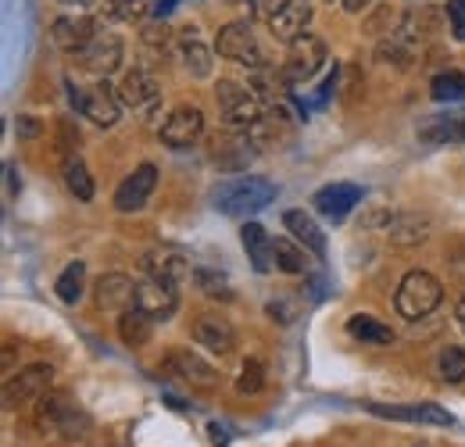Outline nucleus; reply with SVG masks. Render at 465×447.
<instances>
[{
    "label": "nucleus",
    "mask_w": 465,
    "mask_h": 447,
    "mask_svg": "<svg viewBox=\"0 0 465 447\" xmlns=\"http://www.w3.org/2000/svg\"><path fill=\"white\" fill-rule=\"evenodd\" d=\"M269 201H276V183H269L262 175L226 179L212 190V208L230 215V219H247V215L269 208Z\"/></svg>",
    "instance_id": "1"
},
{
    "label": "nucleus",
    "mask_w": 465,
    "mask_h": 447,
    "mask_svg": "<svg viewBox=\"0 0 465 447\" xmlns=\"http://www.w3.org/2000/svg\"><path fill=\"white\" fill-rule=\"evenodd\" d=\"M440 297H444V286H440V280L433 273L411 269L401 280V286H398V293H394V308H398L401 319L419 323V319H426L440 304Z\"/></svg>",
    "instance_id": "2"
},
{
    "label": "nucleus",
    "mask_w": 465,
    "mask_h": 447,
    "mask_svg": "<svg viewBox=\"0 0 465 447\" xmlns=\"http://www.w3.org/2000/svg\"><path fill=\"white\" fill-rule=\"evenodd\" d=\"M215 101H219V112L226 118V125H232V129H251V125H258L265 118L258 94L240 86V83H232V79H223L215 86Z\"/></svg>",
    "instance_id": "3"
},
{
    "label": "nucleus",
    "mask_w": 465,
    "mask_h": 447,
    "mask_svg": "<svg viewBox=\"0 0 465 447\" xmlns=\"http://www.w3.org/2000/svg\"><path fill=\"white\" fill-rule=\"evenodd\" d=\"M136 308H143L154 323L173 319L175 308H179L175 280H165V276H147V280H140L136 283Z\"/></svg>",
    "instance_id": "4"
},
{
    "label": "nucleus",
    "mask_w": 465,
    "mask_h": 447,
    "mask_svg": "<svg viewBox=\"0 0 465 447\" xmlns=\"http://www.w3.org/2000/svg\"><path fill=\"white\" fill-rule=\"evenodd\" d=\"M51 383H54V369L44 365V362H36V365L22 369L18 376H11L4 383V404L7 408H18V404H29V401H40L44 393L51 391Z\"/></svg>",
    "instance_id": "5"
},
{
    "label": "nucleus",
    "mask_w": 465,
    "mask_h": 447,
    "mask_svg": "<svg viewBox=\"0 0 465 447\" xmlns=\"http://www.w3.org/2000/svg\"><path fill=\"white\" fill-rule=\"evenodd\" d=\"M322 65H326V44L319 36L304 33L291 44V57L283 65V75H287L291 86H297V83H308Z\"/></svg>",
    "instance_id": "6"
},
{
    "label": "nucleus",
    "mask_w": 465,
    "mask_h": 447,
    "mask_svg": "<svg viewBox=\"0 0 465 447\" xmlns=\"http://www.w3.org/2000/svg\"><path fill=\"white\" fill-rule=\"evenodd\" d=\"M219 55L230 57V61H240V65H247V68H265V55H262V47H258V40H254V33H251V25L247 22H230L223 33H219Z\"/></svg>",
    "instance_id": "7"
},
{
    "label": "nucleus",
    "mask_w": 465,
    "mask_h": 447,
    "mask_svg": "<svg viewBox=\"0 0 465 447\" xmlns=\"http://www.w3.org/2000/svg\"><path fill=\"white\" fill-rule=\"evenodd\" d=\"M75 61H79V68H86L94 75H112L122 65V40L115 33H97L86 47L75 51Z\"/></svg>",
    "instance_id": "8"
},
{
    "label": "nucleus",
    "mask_w": 465,
    "mask_h": 447,
    "mask_svg": "<svg viewBox=\"0 0 465 447\" xmlns=\"http://www.w3.org/2000/svg\"><path fill=\"white\" fill-rule=\"evenodd\" d=\"M154 186H158V168L151 165V162H143L133 175H125V179L118 183L115 208L118 212H140V208L151 201Z\"/></svg>",
    "instance_id": "9"
},
{
    "label": "nucleus",
    "mask_w": 465,
    "mask_h": 447,
    "mask_svg": "<svg viewBox=\"0 0 465 447\" xmlns=\"http://www.w3.org/2000/svg\"><path fill=\"white\" fill-rule=\"evenodd\" d=\"M308 22H312V4L308 0H280L269 15V29L276 40H287L293 44L297 36L308 33Z\"/></svg>",
    "instance_id": "10"
},
{
    "label": "nucleus",
    "mask_w": 465,
    "mask_h": 447,
    "mask_svg": "<svg viewBox=\"0 0 465 447\" xmlns=\"http://www.w3.org/2000/svg\"><path fill=\"white\" fill-rule=\"evenodd\" d=\"M358 201H361V186H354V183H330V186L315 190V197H312L315 212L330 223H344Z\"/></svg>",
    "instance_id": "11"
},
{
    "label": "nucleus",
    "mask_w": 465,
    "mask_h": 447,
    "mask_svg": "<svg viewBox=\"0 0 465 447\" xmlns=\"http://www.w3.org/2000/svg\"><path fill=\"white\" fill-rule=\"evenodd\" d=\"M365 412L369 415H380V419H394V422H430V426H455V415L451 412H444V408H437V404H376V401H369L365 404Z\"/></svg>",
    "instance_id": "12"
},
{
    "label": "nucleus",
    "mask_w": 465,
    "mask_h": 447,
    "mask_svg": "<svg viewBox=\"0 0 465 447\" xmlns=\"http://www.w3.org/2000/svg\"><path fill=\"white\" fill-rule=\"evenodd\" d=\"M201 133H204V114L197 112L193 104H179L162 125V140L169 147H190V144L201 140Z\"/></svg>",
    "instance_id": "13"
},
{
    "label": "nucleus",
    "mask_w": 465,
    "mask_h": 447,
    "mask_svg": "<svg viewBox=\"0 0 465 447\" xmlns=\"http://www.w3.org/2000/svg\"><path fill=\"white\" fill-rule=\"evenodd\" d=\"M94 297H97V308H104V312H125L136 304V283L125 273H108L97 280Z\"/></svg>",
    "instance_id": "14"
},
{
    "label": "nucleus",
    "mask_w": 465,
    "mask_h": 447,
    "mask_svg": "<svg viewBox=\"0 0 465 447\" xmlns=\"http://www.w3.org/2000/svg\"><path fill=\"white\" fill-rule=\"evenodd\" d=\"M118 104H122V97H118V90L108 79L94 83V86L83 94V114H90V118H94L97 125H104V129H112L118 122Z\"/></svg>",
    "instance_id": "15"
},
{
    "label": "nucleus",
    "mask_w": 465,
    "mask_h": 447,
    "mask_svg": "<svg viewBox=\"0 0 465 447\" xmlns=\"http://www.w3.org/2000/svg\"><path fill=\"white\" fill-rule=\"evenodd\" d=\"M193 340L212 354H230L236 343V330L230 326L226 315H201L193 323Z\"/></svg>",
    "instance_id": "16"
},
{
    "label": "nucleus",
    "mask_w": 465,
    "mask_h": 447,
    "mask_svg": "<svg viewBox=\"0 0 465 447\" xmlns=\"http://www.w3.org/2000/svg\"><path fill=\"white\" fill-rule=\"evenodd\" d=\"M169 369H173L179 380H186L190 387H201V391H212L219 383V372L204 358H197L193 351H173L169 354Z\"/></svg>",
    "instance_id": "17"
},
{
    "label": "nucleus",
    "mask_w": 465,
    "mask_h": 447,
    "mask_svg": "<svg viewBox=\"0 0 465 447\" xmlns=\"http://www.w3.org/2000/svg\"><path fill=\"white\" fill-rule=\"evenodd\" d=\"M383 229H387V240L391 243L415 247V243H422L430 236V215H422V212H398V215L387 219Z\"/></svg>",
    "instance_id": "18"
},
{
    "label": "nucleus",
    "mask_w": 465,
    "mask_h": 447,
    "mask_svg": "<svg viewBox=\"0 0 465 447\" xmlns=\"http://www.w3.org/2000/svg\"><path fill=\"white\" fill-rule=\"evenodd\" d=\"M118 97L129 108H147V104L158 101V79L151 72H143V68H129L122 75V83H118Z\"/></svg>",
    "instance_id": "19"
},
{
    "label": "nucleus",
    "mask_w": 465,
    "mask_h": 447,
    "mask_svg": "<svg viewBox=\"0 0 465 447\" xmlns=\"http://www.w3.org/2000/svg\"><path fill=\"white\" fill-rule=\"evenodd\" d=\"M240 243H243V251H247L254 273H269V269L276 265V258H272V240H269V233L258 223L247 219V223L240 225Z\"/></svg>",
    "instance_id": "20"
},
{
    "label": "nucleus",
    "mask_w": 465,
    "mask_h": 447,
    "mask_svg": "<svg viewBox=\"0 0 465 447\" xmlns=\"http://www.w3.org/2000/svg\"><path fill=\"white\" fill-rule=\"evenodd\" d=\"M283 225L291 229V236L304 247V251H312L315 258H326V233L319 229V223L312 219V215H304V212H287L283 215Z\"/></svg>",
    "instance_id": "21"
},
{
    "label": "nucleus",
    "mask_w": 465,
    "mask_h": 447,
    "mask_svg": "<svg viewBox=\"0 0 465 447\" xmlns=\"http://www.w3.org/2000/svg\"><path fill=\"white\" fill-rule=\"evenodd\" d=\"M51 36H54V44H58L61 51L75 55L79 47H86L97 36V25H94V18H58Z\"/></svg>",
    "instance_id": "22"
},
{
    "label": "nucleus",
    "mask_w": 465,
    "mask_h": 447,
    "mask_svg": "<svg viewBox=\"0 0 465 447\" xmlns=\"http://www.w3.org/2000/svg\"><path fill=\"white\" fill-rule=\"evenodd\" d=\"M151 333H154V319L143 312V308H125L122 315H118V336H122V343H129V347H143V343H151Z\"/></svg>",
    "instance_id": "23"
},
{
    "label": "nucleus",
    "mask_w": 465,
    "mask_h": 447,
    "mask_svg": "<svg viewBox=\"0 0 465 447\" xmlns=\"http://www.w3.org/2000/svg\"><path fill=\"white\" fill-rule=\"evenodd\" d=\"M147 265V276H165V280H186L190 276V262L179 254V251H151L143 258Z\"/></svg>",
    "instance_id": "24"
},
{
    "label": "nucleus",
    "mask_w": 465,
    "mask_h": 447,
    "mask_svg": "<svg viewBox=\"0 0 465 447\" xmlns=\"http://www.w3.org/2000/svg\"><path fill=\"white\" fill-rule=\"evenodd\" d=\"M348 333L354 340H361V343H376V347H391L398 336L391 326H383V323H376L372 315H351L348 319Z\"/></svg>",
    "instance_id": "25"
},
{
    "label": "nucleus",
    "mask_w": 465,
    "mask_h": 447,
    "mask_svg": "<svg viewBox=\"0 0 465 447\" xmlns=\"http://www.w3.org/2000/svg\"><path fill=\"white\" fill-rule=\"evenodd\" d=\"M272 258H276V269L287 273V276L308 273V254H304V247H297L287 236H276V240H272Z\"/></svg>",
    "instance_id": "26"
},
{
    "label": "nucleus",
    "mask_w": 465,
    "mask_h": 447,
    "mask_svg": "<svg viewBox=\"0 0 465 447\" xmlns=\"http://www.w3.org/2000/svg\"><path fill=\"white\" fill-rule=\"evenodd\" d=\"M72 404H75V401H72L68 393L47 391L44 397H40V408H36V426H40V430H58L61 419L72 412Z\"/></svg>",
    "instance_id": "27"
},
{
    "label": "nucleus",
    "mask_w": 465,
    "mask_h": 447,
    "mask_svg": "<svg viewBox=\"0 0 465 447\" xmlns=\"http://www.w3.org/2000/svg\"><path fill=\"white\" fill-rule=\"evenodd\" d=\"M179 55H183V65H186L190 75H197V79L212 75V51H208L197 36H186L183 47H179Z\"/></svg>",
    "instance_id": "28"
},
{
    "label": "nucleus",
    "mask_w": 465,
    "mask_h": 447,
    "mask_svg": "<svg viewBox=\"0 0 465 447\" xmlns=\"http://www.w3.org/2000/svg\"><path fill=\"white\" fill-rule=\"evenodd\" d=\"M54 290H58V297L64 304H75V301L83 297V290H86V265H83V262L64 265V273L58 276Z\"/></svg>",
    "instance_id": "29"
},
{
    "label": "nucleus",
    "mask_w": 465,
    "mask_h": 447,
    "mask_svg": "<svg viewBox=\"0 0 465 447\" xmlns=\"http://www.w3.org/2000/svg\"><path fill=\"white\" fill-rule=\"evenodd\" d=\"M64 186L75 194V201H94V175L86 172V165L79 158H72L64 165Z\"/></svg>",
    "instance_id": "30"
},
{
    "label": "nucleus",
    "mask_w": 465,
    "mask_h": 447,
    "mask_svg": "<svg viewBox=\"0 0 465 447\" xmlns=\"http://www.w3.org/2000/svg\"><path fill=\"white\" fill-rule=\"evenodd\" d=\"M433 101H465V72H440L437 79H433Z\"/></svg>",
    "instance_id": "31"
},
{
    "label": "nucleus",
    "mask_w": 465,
    "mask_h": 447,
    "mask_svg": "<svg viewBox=\"0 0 465 447\" xmlns=\"http://www.w3.org/2000/svg\"><path fill=\"white\" fill-rule=\"evenodd\" d=\"M440 380H444V383H462L465 380L462 347H444V351H440Z\"/></svg>",
    "instance_id": "32"
},
{
    "label": "nucleus",
    "mask_w": 465,
    "mask_h": 447,
    "mask_svg": "<svg viewBox=\"0 0 465 447\" xmlns=\"http://www.w3.org/2000/svg\"><path fill=\"white\" fill-rule=\"evenodd\" d=\"M104 15L115 22H136L147 15V0H104Z\"/></svg>",
    "instance_id": "33"
},
{
    "label": "nucleus",
    "mask_w": 465,
    "mask_h": 447,
    "mask_svg": "<svg viewBox=\"0 0 465 447\" xmlns=\"http://www.w3.org/2000/svg\"><path fill=\"white\" fill-rule=\"evenodd\" d=\"M433 29H437V11L422 7V11H415L405 25H401V36L405 40H419V36H430Z\"/></svg>",
    "instance_id": "34"
},
{
    "label": "nucleus",
    "mask_w": 465,
    "mask_h": 447,
    "mask_svg": "<svg viewBox=\"0 0 465 447\" xmlns=\"http://www.w3.org/2000/svg\"><path fill=\"white\" fill-rule=\"evenodd\" d=\"M265 387V365L258 358H247L243 369H240V380H236V391L240 393H258Z\"/></svg>",
    "instance_id": "35"
},
{
    "label": "nucleus",
    "mask_w": 465,
    "mask_h": 447,
    "mask_svg": "<svg viewBox=\"0 0 465 447\" xmlns=\"http://www.w3.org/2000/svg\"><path fill=\"white\" fill-rule=\"evenodd\" d=\"M193 280H197V286L208 293V297H232V290H230V280L223 276V273H215V269H197L193 273Z\"/></svg>",
    "instance_id": "36"
},
{
    "label": "nucleus",
    "mask_w": 465,
    "mask_h": 447,
    "mask_svg": "<svg viewBox=\"0 0 465 447\" xmlns=\"http://www.w3.org/2000/svg\"><path fill=\"white\" fill-rule=\"evenodd\" d=\"M58 430H61V437H64V441H83V437H86V430H90V419H86V412H79V408L72 404V412L61 419Z\"/></svg>",
    "instance_id": "37"
},
{
    "label": "nucleus",
    "mask_w": 465,
    "mask_h": 447,
    "mask_svg": "<svg viewBox=\"0 0 465 447\" xmlns=\"http://www.w3.org/2000/svg\"><path fill=\"white\" fill-rule=\"evenodd\" d=\"M444 18H448L451 36L465 44V0H448V4H444Z\"/></svg>",
    "instance_id": "38"
},
{
    "label": "nucleus",
    "mask_w": 465,
    "mask_h": 447,
    "mask_svg": "<svg viewBox=\"0 0 465 447\" xmlns=\"http://www.w3.org/2000/svg\"><path fill=\"white\" fill-rule=\"evenodd\" d=\"M58 133H61V154L68 158V154L75 151V144H79V129H75V125H72L68 118H61V122H58ZM68 162H72V158H68Z\"/></svg>",
    "instance_id": "39"
},
{
    "label": "nucleus",
    "mask_w": 465,
    "mask_h": 447,
    "mask_svg": "<svg viewBox=\"0 0 465 447\" xmlns=\"http://www.w3.org/2000/svg\"><path fill=\"white\" fill-rule=\"evenodd\" d=\"M18 136L22 140H36L40 136V122L33 114H18Z\"/></svg>",
    "instance_id": "40"
},
{
    "label": "nucleus",
    "mask_w": 465,
    "mask_h": 447,
    "mask_svg": "<svg viewBox=\"0 0 465 447\" xmlns=\"http://www.w3.org/2000/svg\"><path fill=\"white\" fill-rule=\"evenodd\" d=\"M208 430H212V444H215V447H226V444H230V433H226V426H219V422H212Z\"/></svg>",
    "instance_id": "41"
},
{
    "label": "nucleus",
    "mask_w": 465,
    "mask_h": 447,
    "mask_svg": "<svg viewBox=\"0 0 465 447\" xmlns=\"http://www.w3.org/2000/svg\"><path fill=\"white\" fill-rule=\"evenodd\" d=\"M4 175H7V197H15V194H18V186H22V183H18V168L7 165L4 168Z\"/></svg>",
    "instance_id": "42"
},
{
    "label": "nucleus",
    "mask_w": 465,
    "mask_h": 447,
    "mask_svg": "<svg viewBox=\"0 0 465 447\" xmlns=\"http://www.w3.org/2000/svg\"><path fill=\"white\" fill-rule=\"evenodd\" d=\"M372 0H344V11H351V15H358L361 7H369Z\"/></svg>",
    "instance_id": "43"
},
{
    "label": "nucleus",
    "mask_w": 465,
    "mask_h": 447,
    "mask_svg": "<svg viewBox=\"0 0 465 447\" xmlns=\"http://www.w3.org/2000/svg\"><path fill=\"white\" fill-rule=\"evenodd\" d=\"M175 4H179V0H158V7H154V11H158V15H162V18H165V15H169V11H173Z\"/></svg>",
    "instance_id": "44"
},
{
    "label": "nucleus",
    "mask_w": 465,
    "mask_h": 447,
    "mask_svg": "<svg viewBox=\"0 0 465 447\" xmlns=\"http://www.w3.org/2000/svg\"><path fill=\"white\" fill-rule=\"evenodd\" d=\"M455 315H459V323H462V330H465V293L459 297V304H455Z\"/></svg>",
    "instance_id": "45"
},
{
    "label": "nucleus",
    "mask_w": 465,
    "mask_h": 447,
    "mask_svg": "<svg viewBox=\"0 0 465 447\" xmlns=\"http://www.w3.org/2000/svg\"><path fill=\"white\" fill-rule=\"evenodd\" d=\"M61 4H75V7H90L94 0H61Z\"/></svg>",
    "instance_id": "46"
},
{
    "label": "nucleus",
    "mask_w": 465,
    "mask_h": 447,
    "mask_svg": "<svg viewBox=\"0 0 465 447\" xmlns=\"http://www.w3.org/2000/svg\"><path fill=\"white\" fill-rule=\"evenodd\" d=\"M459 136H462V140H465V112L459 114Z\"/></svg>",
    "instance_id": "47"
},
{
    "label": "nucleus",
    "mask_w": 465,
    "mask_h": 447,
    "mask_svg": "<svg viewBox=\"0 0 465 447\" xmlns=\"http://www.w3.org/2000/svg\"><path fill=\"white\" fill-rule=\"evenodd\" d=\"M230 4H247V7H251V4H254V0H230Z\"/></svg>",
    "instance_id": "48"
},
{
    "label": "nucleus",
    "mask_w": 465,
    "mask_h": 447,
    "mask_svg": "<svg viewBox=\"0 0 465 447\" xmlns=\"http://www.w3.org/2000/svg\"><path fill=\"white\" fill-rule=\"evenodd\" d=\"M419 447H430V444H419Z\"/></svg>",
    "instance_id": "49"
}]
</instances>
